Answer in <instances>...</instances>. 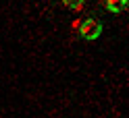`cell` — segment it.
<instances>
[{"instance_id":"cell-1","label":"cell","mask_w":129,"mask_h":118,"mask_svg":"<svg viewBox=\"0 0 129 118\" xmlns=\"http://www.w3.org/2000/svg\"><path fill=\"white\" fill-rule=\"evenodd\" d=\"M77 31H79V35H81L83 39H96L102 33V23L96 21V19H85V21L79 23Z\"/></svg>"},{"instance_id":"cell-2","label":"cell","mask_w":129,"mask_h":118,"mask_svg":"<svg viewBox=\"0 0 129 118\" xmlns=\"http://www.w3.org/2000/svg\"><path fill=\"white\" fill-rule=\"evenodd\" d=\"M106 6H108V11H112V13H121V11L127 9V2L125 0H106Z\"/></svg>"},{"instance_id":"cell-3","label":"cell","mask_w":129,"mask_h":118,"mask_svg":"<svg viewBox=\"0 0 129 118\" xmlns=\"http://www.w3.org/2000/svg\"><path fill=\"white\" fill-rule=\"evenodd\" d=\"M64 4H67L71 11H75V9H79V6L83 4V0H64Z\"/></svg>"},{"instance_id":"cell-4","label":"cell","mask_w":129,"mask_h":118,"mask_svg":"<svg viewBox=\"0 0 129 118\" xmlns=\"http://www.w3.org/2000/svg\"><path fill=\"white\" fill-rule=\"evenodd\" d=\"M125 2H127V11H129V0H125Z\"/></svg>"}]
</instances>
